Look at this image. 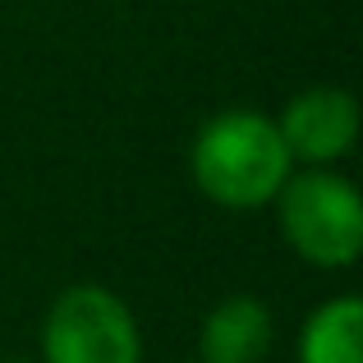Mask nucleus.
Segmentation results:
<instances>
[{
    "mask_svg": "<svg viewBox=\"0 0 363 363\" xmlns=\"http://www.w3.org/2000/svg\"><path fill=\"white\" fill-rule=\"evenodd\" d=\"M189 166H194V184L216 207H230V212L267 207L294 175V157L276 120L248 106L221 111L207 120L194 138Z\"/></svg>",
    "mask_w": 363,
    "mask_h": 363,
    "instance_id": "obj_1",
    "label": "nucleus"
},
{
    "mask_svg": "<svg viewBox=\"0 0 363 363\" xmlns=\"http://www.w3.org/2000/svg\"><path fill=\"white\" fill-rule=\"evenodd\" d=\"M276 225L281 240L294 248L308 267H354L363 253V198L354 179L336 175L331 166H308L281 184Z\"/></svg>",
    "mask_w": 363,
    "mask_h": 363,
    "instance_id": "obj_2",
    "label": "nucleus"
},
{
    "mask_svg": "<svg viewBox=\"0 0 363 363\" xmlns=\"http://www.w3.org/2000/svg\"><path fill=\"white\" fill-rule=\"evenodd\" d=\"M42 363H143V331L106 285H69L42 322Z\"/></svg>",
    "mask_w": 363,
    "mask_h": 363,
    "instance_id": "obj_3",
    "label": "nucleus"
},
{
    "mask_svg": "<svg viewBox=\"0 0 363 363\" xmlns=\"http://www.w3.org/2000/svg\"><path fill=\"white\" fill-rule=\"evenodd\" d=\"M285 147L303 166H336L359 143V101L345 88H303L276 116Z\"/></svg>",
    "mask_w": 363,
    "mask_h": 363,
    "instance_id": "obj_4",
    "label": "nucleus"
},
{
    "mask_svg": "<svg viewBox=\"0 0 363 363\" xmlns=\"http://www.w3.org/2000/svg\"><path fill=\"white\" fill-rule=\"evenodd\" d=\"M272 340V308L257 294H230L198 327V363H267Z\"/></svg>",
    "mask_w": 363,
    "mask_h": 363,
    "instance_id": "obj_5",
    "label": "nucleus"
},
{
    "mask_svg": "<svg viewBox=\"0 0 363 363\" xmlns=\"http://www.w3.org/2000/svg\"><path fill=\"white\" fill-rule=\"evenodd\" d=\"M299 363H363V303L354 294L327 299L299 331Z\"/></svg>",
    "mask_w": 363,
    "mask_h": 363,
    "instance_id": "obj_6",
    "label": "nucleus"
},
{
    "mask_svg": "<svg viewBox=\"0 0 363 363\" xmlns=\"http://www.w3.org/2000/svg\"><path fill=\"white\" fill-rule=\"evenodd\" d=\"M5 363H23V359H5Z\"/></svg>",
    "mask_w": 363,
    "mask_h": 363,
    "instance_id": "obj_7",
    "label": "nucleus"
}]
</instances>
